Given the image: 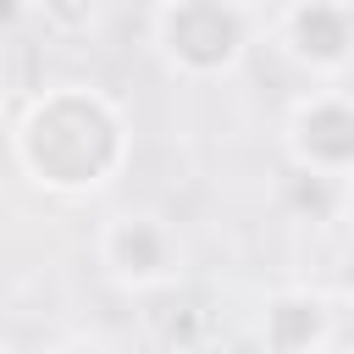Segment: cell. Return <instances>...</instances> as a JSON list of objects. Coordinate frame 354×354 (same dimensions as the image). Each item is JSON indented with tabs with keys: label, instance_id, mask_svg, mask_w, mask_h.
I'll use <instances>...</instances> for the list:
<instances>
[{
	"label": "cell",
	"instance_id": "obj_11",
	"mask_svg": "<svg viewBox=\"0 0 354 354\" xmlns=\"http://www.w3.org/2000/svg\"><path fill=\"white\" fill-rule=\"evenodd\" d=\"M6 122H11V88H6V77H0V133H6Z\"/></svg>",
	"mask_w": 354,
	"mask_h": 354
},
{
	"label": "cell",
	"instance_id": "obj_8",
	"mask_svg": "<svg viewBox=\"0 0 354 354\" xmlns=\"http://www.w3.org/2000/svg\"><path fill=\"white\" fill-rule=\"evenodd\" d=\"M100 6H105V0H33V11L44 17V28L61 33V39L88 33V28L100 22Z\"/></svg>",
	"mask_w": 354,
	"mask_h": 354
},
{
	"label": "cell",
	"instance_id": "obj_10",
	"mask_svg": "<svg viewBox=\"0 0 354 354\" xmlns=\"http://www.w3.org/2000/svg\"><path fill=\"white\" fill-rule=\"evenodd\" d=\"M50 354H111L105 343H94V337H66V343H55Z\"/></svg>",
	"mask_w": 354,
	"mask_h": 354
},
{
	"label": "cell",
	"instance_id": "obj_9",
	"mask_svg": "<svg viewBox=\"0 0 354 354\" xmlns=\"http://www.w3.org/2000/svg\"><path fill=\"white\" fill-rule=\"evenodd\" d=\"M22 17H33V0H0V33L17 28Z\"/></svg>",
	"mask_w": 354,
	"mask_h": 354
},
{
	"label": "cell",
	"instance_id": "obj_12",
	"mask_svg": "<svg viewBox=\"0 0 354 354\" xmlns=\"http://www.w3.org/2000/svg\"><path fill=\"white\" fill-rule=\"evenodd\" d=\"M310 354H348V343H343V337H332V343H321V348H310Z\"/></svg>",
	"mask_w": 354,
	"mask_h": 354
},
{
	"label": "cell",
	"instance_id": "obj_6",
	"mask_svg": "<svg viewBox=\"0 0 354 354\" xmlns=\"http://www.w3.org/2000/svg\"><path fill=\"white\" fill-rule=\"evenodd\" d=\"M332 299L315 288H282L266 299L260 310V343L266 354H310L321 343H332Z\"/></svg>",
	"mask_w": 354,
	"mask_h": 354
},
{
	"label": "cell",
	"instance_id": "obj_3",
	"mask_svg": "<svg viewBox=\"0 0 354 354\" xmlns=\"http://www.w3.org/2000/svg\"><path fill=\"white\" fill-rule=\"evenodd\" d=\"M94 254H100L105 277L122 293H160L183 271V238L155 210H116V216H105V227L94 238Z\"/></svg>",
	"mask_w": 354,
	"mask_h": 354
},
{
	"label": "cell",
	"instance_id": "obj_13",
	"mask_svg": "<svg viewBox=\"0 0 354 354\" xmlns=\"http://www.w3.org/2000/svg\"><path fill=\"white\" fill-rule=\"evenodd\" d=\"M310 6H348L354 11V0H310Z\"/></svg>",
	"mask_w": 354,
	"mask_h": 354
},
{
	"label": "cell",
	"instance_id": "obj_4",
	"mask_svg": "<svg viewBox=\"0 0 354 354\" xmlns=\"http://www.w3.org/2000/svg\"><path fill=\"white\" fill-rule=\"evenodd\" d=\"M282 149L293 171H315L332 183H348L354 171V100L343 83H315L288 105Z\"/></svg>",
	"mask_w": 354,
	"mask_h": 354
},
{
	"label": "cell",
	"instance_id": "obj_14",
	"mask_svg": "<svg viewBox=\"0 0 354 354\" xmlns=\"http://www.w3.org/2000/svg\"><path fill=\"white\" fill-rule=\"evenodd\" d=\"M0 354H11V348H6V343H0Z\"/></svg>",
	"mask_w": 354,
	"mask_h": 354
},
{
	"label": "cell",
	"instance_id": "obj_2",
	"mask_svg": "<svg viewBox=\"0 0 354 354\" xmlns=\"http://www.w3.org/2000/svg\"><path fill=\"white\" fill-rule=\"evenodd\" d=\"M155 55L183 83L232 77L254 44V6L249 0H160L149 17Z\"/></svg>",
	"mask_w": 354,
	"mask_h": 354
},
{
	"label": "cell",
	"instance_id": "obj_5",
	"mask_svg": "<svg viewBox=\"0 0 354 354\" xmlns=\"http://www.w3.org/2000/svg\"><path fill=\"white\" fill-rule=\"evenodd\" d=\"M277 44L282 55L315 77V83H343L348 72V44H354V11L348 6H310V0H282L277 11Z\"/></svg>",
	"mask_w": 354,
	"mask_h": 354
},
{
	"label": "cell",
	"instance_id": "obj_1",
	"mask_svg": "<svg viewBox=\"0 0 354 354\" xmlns=\"http://www.w3.org/2000/svg\"><path fill=\"white\" fill-rule=\"evenodd\" d=\"M6 144L17 171L55 199H88L111 188L133 160V127L122 100L94 83H50L11 122Z\"/></svg>",
	"mask_w": 354,
	"mask_h": 354
},
{
	"label": "cell",
	"instance_id": "obj_7",
	"mask_svg": "<svg viewBox=\"0 0 354 354\" xmlns=\"http://www.w3.org/2000/svg\"><path fill=\"white\" fill-rule=\"evenodd\" d=\"M343 199H348V183H332V177H315V171H293V166L282 177V205L299 221H310V227L337 221L343 216Z\"/></svg>",
	"mask_w": 354,
	"mask_h": 354
}]
</instances>
